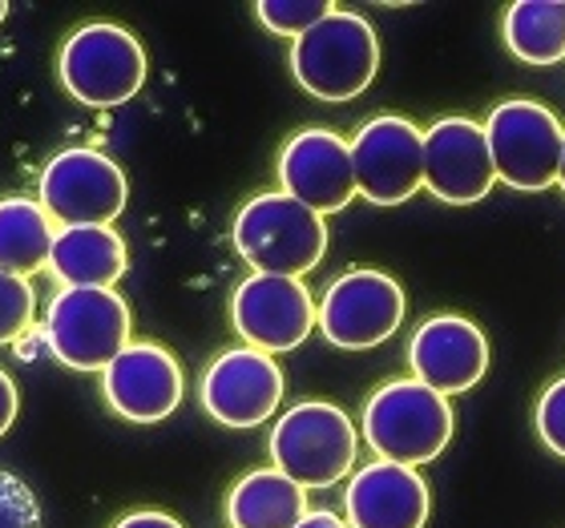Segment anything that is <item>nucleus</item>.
<instances>
[{"label": "nucleus", "instance_id": "obj_12", "mask_svg": "<svg viewBox=\"0 0 565 528\" xmlns=\"http://www.w3.org/2000/svg\"><path fill=\"white\" fill-rule=\"evenodd\" d=\"M497 182L484 126L472 118H440L424 130V190L445 206H477Z\"/></svg>", "mask_w": 565, "mask_h": 528}, {"label": "nucleus", "instance_id": "obj_17", "mask_svg": "<svg viewBox=\"0 0 565 528\" xmlns=\"http://www.w3.org/2000/svg\"><path fill=\"white\" fill-rule=\"evenodd\" d=\"M348 528H424L433 513L428 481L408 464L372 460L343 493Z\"/></svg>", "mask_w": 565, "mask_h": 528}, {"label": "nucleus", "instance_id": "obj_18", "mask_svg": "<svg viewBox=\"0 0 565 528\" xmlns=\"http://www.w3.org/2000/svg\"><path fill=\"white\" fill-rule=\"evenodd\" d=\"M49 267L65 287L114 291V282L130 267V250L114 226H73V230H57Z\"/></svg>", "mask_w": 565, "mask_h": 528}, {"label": "nucleus", "instance_id": "obj_19", "mask_svg": "<svg viewBox=\"0 0 565 528\" xmlns=\"http://www.w3.org/2000/svg\"><path fill=\"white\" fill-rule=\"evenodd\" d=\"M307 493L279 468H255L226 493L231 528H295L307 517Z\"/></svg>", "mask_w": 565, "mask_h": 528}, {"label": "nucleus", "instance_id": "obj_15", "mask_svg": "<svg viewBox=\"0 0 565 528\" xmlns=\"http://www.w3.org/2000/svg\"><path fill=\"white\" fill-rule=\"evenodd\" d=\"M279 186L319 218L340 214L355 198L352 146L331 130H299L279 153Z\"/></svg>", "mask_w": 565, "mask_h": 528}, {"label": "nucleus", "instance_id": "obj_27", "mask_svg": "<svg viewBox=\"0 0 565 528\" xmlns=\"http://www.w3.org/2000/svg\"><path fill=\"white\" fill-rule=\"evenodd\" d=\"M114 528H182V520H174L170 513H130Z\"/></svg>", "mask_w": 565, "mask_h": 528}, {"label": "nucleus", "instance_id": "obj_13", "mask_svg": "<svg viewBox=\"0 0 565 528\" xmlns=\"http://www.w3.org/2000/svg\"><path fill=\"white\" fill-rule=\"evenodd\" d=\"M199 399L206 416L223 428H259L282 403V371L267 352L231 347L202 371Z\"/></svg>", "mask_w": 565, "mask_h": 528}, {"label": "nucleus", "instance_id": "obj_8", "mask_svg": "<svg viewBox=\"0 0 565 528\" xmlns=\"http://www.w3.org/2000/svg\"><path fill=\"white\" fill-rule=\"evenodd\" d=\"M130 202V182L121 165L102 150H61L41 170V206L61 230L73 226H114Z\"/></svg>", "mask_w": 565, "mask_h": 528}, {"label": "nucleus", "instance_id": "obj_14", "mask_svg": "<svg viewBox=\"0 0 565 528\" xmlns=\"http://www.w3.org/2000/svg\"><path fill=\"white\" fill-rule=\"evenodd\" d=\"M408 367L413 379H420L436 396H465L489 371V340L472 319L433 315L413 331Z\"/></svg>", "mask_w": 565, "mask_h": 528}, {"label": "nucleus", "instance_id": "obj_4", "mask_svg": "<svg viewBox=\"0 0 565 528\" xmlns=\"http://www.w3.org/2000/svg\"><path fill=\"white\" fill-rule=\"evenodd\" d=\"M57 69L73 101L89 109H114L138 97L146 85V49L121 24L89 21L65 36Z\"/></svg>", "mask_w": 565, "mask_h": 528}, {"label": "nucleus", "instance_id": "obj_3", "mask_svg": "<svg viewBox=\"0 0 565 528\" xmlns=\"http://www.w3.org/2000/svg\"><path fill=\"white\" fill-rule=\"evenodd\" d=\"M364 440L380 460L392 464H433L452 440V408L445 396L424 388L420 379H388L364 403Z\"/></svg>", "mask_w": 565, "mask_h": 528}, {"label": "nucleus", "instance_id": "obj_28", "mask_svg": "<svg viewBox=\"0 0 565 528\" xmlns=\"http://www.w3.org/2000/svg\"><path fill=\"white\" fill-rule=\"evenodd\" d=\"M295 528H348V520H340L335 513H328V508H316V513H307Z\"/></svg>", "mask_w": 565, "mask_h": 528}, {"label": "nucleus", "instance_id": "obj_11", "mask_svg": "<svg viewBox=\"0 0 565 528\" xmlns=\"http://www.w3.org/2000/svg\"><path fill=\"white\" fill-rule=\"evenodd\" d=\"M231 323L255 352H295L316 327V303L303 279L250 274L231 294Z\"/></svg>", "mask_w": 565, "mask_h": 528}, {"label": "nucleus", "instance_id": "obj_9", "mask_svg": "<svg viewBox=\"0 0 565 528\" xmlns=\"http://www.w3.org/2000/svg\"><path fill=\"white\" fill-rule=\"evenodd\" d=\"M323 340L340 352H367L388 343L404 323L401 282L384 270H348L323 291L316 306Z\"/></svg>", "mask_w": 565, "mask_h": 528}, {"label": "nucleus", "instance_id": "obj_20", "mask_svg": "<svg viewBox=\"0 0 565 528\" xmlns=\"http://www.w3.org/2000/svg\"><path fill=\"white\" fill-rule=\"evenodd\" d=\"M53 243H57V230L41 202L0 198V270L29 279L49 267Z\"/></svg>", "mask_w": 565, "mask_h": 528}, {"label": "nucleus", "instance_id": "obj_7", "mask_svg": "<svg viewBox=\"0 0 565 528\" xmlns=\"http://www.w3.org/2000/svg\"><path fill=\"white\" fill-rule=\"evenodd\" d=\"M484 138L493 153L497 182L525 190V194L557 186L565 130L554 109H545L542 101H530V97L501 101L484 121Z\"/></svg>", "mask_w": 565, "mask_h": 528}, {"label": "nucleus", "instance_id": "obj_22", "mask_svg": "<svg viewBox=\"0 0 565 528\" xmlns=\"http://www.w3.org/2000/svg\"><path fill=\"white\" fill-rule=\"evenodd\" d=\"M331 12H335V4H328V0H259L255 4V17L263 21V29H271L279 36H295V41Z\"/></svg>", "mask_w": 565, "mask_h": 528}, {"label": "nucleus", "instance_id": "obj_29", "mask_svg": "<svg viewBox=\"0 0 565 528\" xmlns=\"http://www.w3.org/2000/svg\"><path fill=\"white\" fill-rule=\"evenodd\" d=\"M557 186H562V194H565V141H562V174H557Z\"/></svg>", "mask_w": 565, "mask_h": 528}, {"label": "nucleus", "instance_id": "obj_16", "mask_svg": "<svg viewBox=\"0 0 565 528\" xmlns=\"http://www.w3.org/2000/svg\"><path fill=\"white\" fill-rule=\"evenodd\" d=\"M182 391H186L182 367L162 343H130L102 371V396L130 423H158L174 416Z\"/></svg>", "mask_w": 565, "mask_h": 528}, {"label": "nucleus", "instance_id": "obj_24", "mask_svg": "<svg viewBox=\"0 0 565 528\" xmlns=\"http://www.w3.org/2000/svg\"><path fill=\"white\" fill-rule=\"evenodd\" d=\"M0 528H45L33 488L4 468H0Z\"/></svg>", "mask_w": 565, "mask_h": 528}, {"label": "nucleus", "instance_id": "obj_6", "mask_svg": "<svg viewBox=\"0 0 565 528\" xmlns=\"http://www.w3.org/2000/svg\"><path fill=\"white\" fill-rule=\"evenodd\" d=\"M130 303L97 287H65L45 315L49 352L73 371H106L130 347Z\"/></svg>", "mask_w": 565, "mask_h": 528}, {"label": "nucleus", "instance_id": "obj_1", "mask_svg": "<svg viewBox=\"0 0 565 528\" xmlns=\"http://www.w3.org/2000/svg\"><path fill=\"white\" fill-rule=\"evenodd\" d=\"M238 259L255 274L303 279L328 255V223L291 194H259L235 214L231 226Z\"/></svg>", "mask_w": 565, "mask_h": 528}, {"label": "nucleus", "instance_id": "obj_26", "mask_svg": "<svg viewBox=\"0 0 565 528\" xmlns=\"http://www.w3.org/2000/svg\"><path fill=\"white\" fill-rule=\"evenodd\" d=\"M17 408H21V399H17V384H12L9 371H0V435L12 428V420H17Z\"/></svg>", "mask_w": 565, "mask_h": 528}, {"label": "nucleus", "instance_id": "obj_2", "mask_svg": "<svg viewBox=\"0 0 565 528\" xmlns=\"http://www.w3.org/2000/svg\"><path fill=\"white\" fill-rule=\"evenodd\" d=\"M291 73L319 101H352L376 82L380 36L360 12L335 9L291 45Z\"/></svg>", "mask_w": 565, "mask_h": 528}, {"label": "nucleus", "instance_id": "obj_30", "mask_svg": "<svg viewBox=\"0 0 565 528\" xmlns=\"http://www.w3.org/2000/svg\"><path fill=\"white\" fill-rule=\"evenodd\" d=\"M4 17H9V4H4V0H0V21H4Z\"/></svg>", "mask_w": 565, "mask_h": 528}, {"label": "nucleus", "instance_id": "obj_10", "mask_svg": "<svg viewBox=\"0 0 565 528\" xmlns=\"http://www.w3.org/2000/svg\"><path fill=\"white\" fill-rule=\"evenodd\" d=\"M352 146L355 194L372 206H401L424 190V133L401 114L367 118Z\"/></svg>", "mask_w": 565, "mask_h": 528}, {"label": "nucleus", "instance_id": "obj_21", "mask_svg": "<svg viewBox=\"0 0 565 528\" xmlns=\"http://www.w3.org/2000/svg\"><path fill=\"white\" fill-rule=\"evenodd\" d=\"M501 41L525 65H557L565 57V0H518L501 17Z\"/></svg>", "mask_w": 565, "mask_h": 528}, {"label": "nucleus", "instance_id": "obj_23", "mask_svg": "<svg viewBox=\"0 0 565 528\" xmlns=\"http://www.w3.org/2000/svg\"><path fill=\"white\" fill-rule=\"evenodd\" d=\"M33 311H36L33 282L0 270V347L17 343L24 331L33 327Z\"/></svg>", "mask_w": 565, "mask_h": 528}, {"label": "nucleus", "instance_id": "obj_5", "mask_svg": "<svg viewBox=\"0 0 565 528\" xmlns=\"http://www.w3.org/2000/svg\"><path fill=\"white\" fill-rule=\"evenodd\" d=\"M360 435L348 411L323 399L295 403L271 428V460L299 488H331L355 468Z\"/></svg>", "mask_w": 565, "mask_h": 528}, {"label": "nucleus", "instance_id": "obj_25", "mask_svg": "<svg viewBox=\"0 0 565 528\" xmlns=\"http://www.w3.org/2000/svg\"><path fill=\"white\" fill-rule=\"evenodd\" d=\"M533 423H537V435L542 444L565 460V376L554 379L550 388L537 399V411H533Z\"/></svg>", "mask_w": 565, "mask_h": 528}]
</instances>
